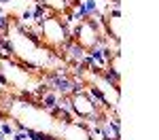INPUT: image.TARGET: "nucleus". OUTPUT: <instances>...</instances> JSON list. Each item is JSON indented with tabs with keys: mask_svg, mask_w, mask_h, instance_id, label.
<instances>
[{
	"mask_svg": "<svg viewBox=\"0 0 159 140\" xmlns=\"http://www.w3.org/2000/svg\"><path fill=\"white\" fill-rule=\"evenodd\" d=\"M57 91L19 93L0 87V123L28 136H60L74 115L57 100Z\"/></svg>",
	"mask_w": 159,
	"mask_h": 140,
	"instance_id": "f257e3e1",
	"label": "nucleus"
},
{
	"mask_svg": "<svg viewBox=\"0 0 159 140\" xmlns=\"http://www.w3.org/2000/svg\"><path fill=\"white\" fill-rule=\"evenodd\" d=\"M0 49L7 55L15 57L17 62L38 68L47 75L55 76L61 83H66L68 70L74 68V66H68L66 62H61L60 57H55L40 43L34 25H25V21L15 11L0 17Z\"/></svg>",
	"mask_w": 159,
	"mask_h": 140,
	"instance_id": "f03ea898",
	"label": "nucleus"
},
{
	"mask_svg": "<svg viewBox=\"0 0 159 140\" xmlns=\"http://www.w3.org/2000/svg\"><path fill=\"white\" fill-rule=\"evenodd\" d=\"M66 83H74L79 87L89 91L96 100H100L106 108L119 113V100H121V83L115 81L106 72L104 66H98L91 60H79L72 70H68Z\"/></svg>",
	"mask_w": 159,
	"mask_h": 140,
	"instance_id": "7ed1b4c3",
	"label": "nucleus"
},
{
	"mask_svg": "<svg viewBox=\"0 0 159 140\" xmlns=\"http://www.w3.org/2000/svg\"><path fill=\"white\" fill-rule=\"evenodd\" d=\"M60 85L61 81H57L55 76L17 62L15 57L7 55L0 49V87L19 93H34V91H57Z\"/></svg>",
	"mask_w": 159,
	"mask_h": 140,
	"instance_id": "20e7f679",
	"label": "nucleus"
},
{
	"mask_svg": "<svg viewBox=\"0 0 159 140\" xmlns=\"http://www.w3.org/2000/svg\"><path fill=\"white\" fill-rule=\"evenodd\" d=\"M57 100H60L76 119L89 123L93 129H96V127H106V125H110L112 121L119 125V113L106 108V106L100 100H96L89 91H85L83 87H79V85H74V83H68L66 87L60 89Z\"/></svg>",
	"mask_w": 159,
	"mask_h": 140,
	"instance_id": "39448f33",
	"label": "nucleus"
},
{
	"mask_svg": "<svg viewBox=\"0 0 159 140\" xmlns=\"http://www.w3.org/2000/svg\"><path fill=\"white\" fill-rule=\"evenodd\" d=\"M34 30H36V36L40 38V43L55 57H60L68 66H76L79 57H74V51H72L70 21L68 19H64L60 15H53V13L40 11L36 24H34Z\"/></svg>",
	"mask_w": 159,
	"mask_h": 140,
	"instance_id": "423d86ee",
	"label": "nucleus"
},
{
	"mask_svg": "<svg viewBox=\"0 0 159 140\" xmlns=\"http://www.w3.org/2000/svg\"><path fill=\"white\" fill-rule=\"evenodd\" d=\"M70 40H72V51H76L79 55L85 57L96 55L106 43L98 17L93 13H83L74 28H70Z\"/></svg>",
	"mask_w": 159,
	"mask_h": 140,
	"instance_id": "0eeeda50",
	"label": "nucleus"
},
{
	"mask_svg": "<svg viewBox=\"0 0 159 140\" xmlns=\"http://www.w3.org/2000/svg\"><path fill=\"white\" fill-rule=\"evenodd\" d=\"M98 21L102 32H104L106 43L119 47V43H121V11L117 7H108L104 13H100Z\"/></svg>",
	"mask_w": 159,
	"mask_h": 140,
	"instance_id": "6e6552de",
	"label": "nucleus"
},
{
	"mask_svg": "<svg viewBox=\"0 0 159 140\" xmlns=\"http://www.w3.org/2000/svg\"><path fill=\"white\" fill-rule=\"evenodd\" d=\"M34 2L38 4L40 11L60 15L68 21H72L79 15V11L83 9V0H34Z\"/></svg>",
	"mask_w": 159,
	"mask_h": 140,
	"instance_id": "1a4fd4ad",
	"label": "nucleus"
},
{
	"mask_svg": "<svg viewBox=\"0 0 159 140\" xmlns=\"http://www.w3.org/2000/svg\"><path fill=\"white\" fill-rule=\"evenodd\" d=\"M104 57H106V72H108L115 81H119V83H123V70H121V51H119V47H115V45H108L106 47V51H104Z\"/></svg>",
	"mask_w": 159,
	"mask_h": 140,
	"instance_id": "9d476101",
	"label": "nucleus"
},
{
	"mask_svg": "<svg viewBox=\"0 0 159 140\" xmlns=\"http://www.w3.org/2000/svg\"><path fill=\"white\" fill-rule=\"evenodd\" d=\"M34 138V136H32ZM36 140H61L60 136H40V138H36Z\"/></svg>",
	"mask_w": 159,
	"mask_h": 140,
	"instance_id": "9b49d317",
	"label": "nucleus"
},
{
	"mask_svg": "<svg viewBox=\"0 0 159 140\" xmlns=\"http://www.w3.org/2000/svg\"><path fill=\"white\" fill-rule=\"evenodd\" d=\"M110 2V7H119V2H121V0H108Z\"/></svg>",
	"mask_w": 159,
	"mask_h": 140,
	"instance_id": "f8f14e48",
	"label": "nucleus"
},
{
	"mask_svg": "<svg viewBox=\"0 0 159 140\" xmlns=\"http://www.w3.org/2000/svg\"><path fill=\"white\" fill-rule=\"evenodd\" d=\"M0 140H2V138H0Z\"/></svg>",
	"mask_w": 159,
	"mask_h": 140,
	"instance_id": "ddd939ff",
	"label": "nucleus"
}]
</instances>
